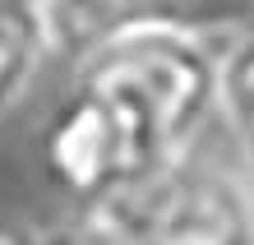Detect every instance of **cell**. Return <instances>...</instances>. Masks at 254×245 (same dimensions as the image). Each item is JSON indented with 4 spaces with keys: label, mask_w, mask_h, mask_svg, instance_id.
Instances as JSON below:
<instances>
[{
    "label": "cell",
    "mask_w": 254,
    "mask_h": 245,
    "mask_svg": "<svg viewBox=\"0 0 254 245\" xmlns=\"http://www.w3.org/2000/svg\"><path fill=\"white\" fill-rule=\"evenodd\" d=\"M93 213L111 245H254L250 190L190 158Z\"/></svg>",
    "instance_id": "2"
},
{
    "label": "cell",
    "mask_w": 254,
    "mask_h": 245,
    "mask_svg": "<svg viewBox=\"0 0 254 245\" xmlns=\"http://www.w3.org/2000/svg\"><path fill=\"white\" fill-rule=\"evenodd\" d=\"M47 51V14L23 0H0V111L23 97Z\"/></svg>",
    "instance_id": "5"
},
{
    "label": "cell",
    "mask_w": 254,
    "mask_h": 245,
    "mask_svg": "<svg viewBox=\"0 0 254 245\" xmlns=\"http://www.w3.org/2000/svg\"><path fill=\"white\" fill-rule=\"evenodd\" d=\"M217 111L254 158V28H241L227 56H217Z\"/></svg>",
    "instance_id": "6"
},
{
    "label": "cell",
    "mask_w": 254,
    "mask_h": 245,
    "mask_svg": "<svg viewBox=\"0 0 254 245\" xmlns=\"http://www.w3.org/2000/svg\"><path fill=\"white\" fill-rule=\"evenodd\" d=\"M23 5H37L42 14H47V5H51V0H23Z\"/></svg>",
    "instance_id": "8"
},
{
    "label": "cell",
    "mask_w": 254,
    "mask_h": 245,
    "mask_svg": "<svg viewBox=\"0 0 254 245\" xmlns=\"http://www.w3.org/2000/svg\"><path fill=\"white\" fill-rule=\"evenodd\" d=\"M47 166L83 204H111L125 190L167 171L153 144L134 130V120L102 93L74 83L47 130Z\"/></svg>",
    "instance_id": "3"
},
{
    "label": "cell",
    "mask_w": 254,
    "mask_h": 245,
    "mask_svg": "<svg viewBox=\"0 0 254 245\" xmlns=\"http://www.w3.org/2000/svg\"><path fill=\"white\" fill-rule=\"evenodd\" d=\"M74 83L116 102L167 166L190 158V144L217 111V56L203 37L185 33H134L102 42L79 56Z\"/></svg>",
    "instance_id": "1"
},
{
    "label": "cell",
    "mask_w": 254,
    "mask_h": 245,
    "mask_svg": "<svg viewBox=\"0 0 254 245\" xmlns=\"http://www.w3.org/2000/svg\"><path fill=\"white\" fill-rule=\"evenodd\" d=\"M0 245H93L74 232H23V227H0Z\"/></svg>",
    "instance_id": "7"
},
{
    "label": "cell",
    "mask_w": 254,
    "mask_h": 245,
    "mask_svg": "<svg viewBox=\"0 0 254 245\" xmlns=\"http://www.w3.org/2000/svg\"><path fill=\"white\" fill-rule=\"evenodd\" d=\"M254 14V0H51L47 5V42L74 60L102 42L134 33H185L217 37L241 33Z\"/></svg>",
    "instance_id": "4"
}]
</instances>
